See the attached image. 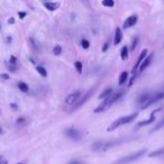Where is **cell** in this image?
<instances>
[{
    "label": "cell",
    "instance_id": "6da1fadb",
    "mask_svg": "<svg viewBox=\"0 0 164 164\" xmlns=\"http://www.w3.org/2000/svg\"><path fill=\"white\" fill-rule=\"evenodd\" d=\"M124 93L125 91L124 90H120V91L116 92V93H111L109 97H107V98H105L104 99V101L94 109V112H102V111H106V110H108L115 104V102H117L123 96H124Z\"/></svg>",
    "mask_w": 164,
    "mask_h": 164
},
{
    "label": "cell",
    "instance_id": "7a4b0ae2",
    "mask_svg": "<svg viewBox=\"0 0 164 164\" xmlns=\"http://www.w3.org/2000/svg\"><path fill=\"white\" fill-rule=\"evenodd\" d=\"M137 116H138V112H134V114H131V115L120 117V118H118V119L114 120V122H112V124L110 125L109 127L107 128V130H108V131H112V130L117 129V128L120 127V126H123V125L129 124V123H131L133 120H135V119L137 118Z\"/></svg>",
    "mask_w": 164,
    "mask_h": 164
},
{
    "label": "cell",
    "instance_id": "3957f363",
    "mask_svg": "<svg viewBox=\"0 0 164 164\" xmlns=\"http://www.w3.org/2000/svg\"><path fill=\"white\" fill-rule=\"evenodd\" d=\"M146 153V149H141L136 153H133L130 155H127V156H124L122 159H119L117 162H115L114 164H129V163H133L134 161L138 160L139 157H142L144 154Z\"/></svg>",
    "mask_w": 164,
    "mask_h": 164
},
{
    "label": "cell",
    "instance_id": "277c9868",
    "mask_svg": "<svg viewBox=\"0 0 164 164\" xmlns=\"http://www.w3.org/2000/svg\"><path fill=\"white\" fill-rule=\"evenodd\" d=\"M94 91V88L91 89V90H89V91L87 92V93H84V96L82 97V99H80V100H78V102H75L74 105H73V107L71 108V111H74V110L79 109L81 106H83L88 100H89V98L92 96V92Z\"/></svg>",
    "mask_w": 164,
    "mask_h": 164
},
{
    "label": "cell",
    "instance_id": "5b68a950",
    "mask_svg": "<svg viewBox=\"0 0 164 164\" xmlns=\"http://www.w3.org/2000/svg\"><path fill=\"white\" fill-rule=\"evenodd\" d=\"M164 98V91L163 92H156V93H154V96H152V97H149V99L147 100V102L143 105V109H145V108H148L149 106H152L153 104H155V102H157V101H160L161 99H163Z\"/></svg>",
    "mask_w": 164,
    "mask_h": 164
},
{
    "label": "cell",
    "instance_id": "8992f818",
    "mask_svg": "<svg viewBox=\"0 0 164 164\" xmlns=\"http://www.w3.org/2000/svg\"><path fill=\"white\" fill-rule=\"evenodd\" d=\"M81 94H82V92L80 91V90L73 91L72 93H70V94L65 98V104H66V105H74L75 102H78V100L80 99Z\"/></svg>",
    "mask_w": 164,
    "mask_h": 164
},
{
    "label": "cell",
    "instance_id": "52a82bcc",
    "mask_svg": "<svg viewBox=\"0 0 164 164\" xmlns=\"http://www.w3.org/2000/svg\"><path fill=\"white\" fill-rule=\"evenodd\" d=\"M65 135L73 141H80L81 139V133L75 128H68L65 130Z\"/></svg>",
    "mask_w": 164,
    "mask_h": 164
},
{
    "label": "cell",
    "instance_id": "ba28073f",
    "mask_svg": "<svg viewBox=\"0 0 164 164\" xmlns=\"http://www.w3.org/2000/svg\"><path fill=\"white\" fill-rule=\"evenodd\" d=\"M147 50H143L142 52H141V54L138 56V58H137V61H136V63H135V65H134V68H133V74H135L136 73V70L137 69H139V66H141V64H142V62H143V60L145 58L146 56H147Z\"/></svg>",
    "mask_w": 164,
    "mask_h": 164
},
{
    "label": "cell",
    "instance_id": "9c48e42d",
    "mask_svg": "<svg viewBox=\"0 0 164 164\" xmlns=\"http://www.w3.org/2000/svg\"><path fill=\"white\" fill-rule=\"evenodd\" d=\"M137 20H138V17H137L136 15H131V16H129V17L125 20V23H124V26H123V27H124L125 29L130 28V27H133V26H135V25H136Z\"/></svg>",
    "mask_w": 164,
    "mask_h": 164
},
{
    "label": "cell",
    "instance_id": "30bf717a",
    "mask_svg": "<svg viewBox=\"0 0 164 164\" xmlns=\"http://www.w3.org/2000/svg\"><path fill=\"white\" fill-rule=\"evenodd\" d=\"M153 56H154V53H152V54L147 55L145 58L143 60V62H142V64H141V66H139V72H143L144 70H145L146 68L151 64V62H152V58H153Z\"/></svg>",
    "mask_w": 164,
    "mask_h": 164
},
{
    "label": "cell",
    "instance_id": "8fae6325",
    "mask_svg": "<svg viewBox=\"0 0 164 164\" xmlns=\"http://www.w3.org/2000/svg\"><path fill=\"white\" fill-rule=\"evenodd\" d=\"M122 39H123V32H122L120 28L117 27L116 28V33H115V41H114L115 45H118L122 42Z\"/></svg>",
    "mask_w": 164,
    "mask_h": 164
},
{
    "label": "cell",
    "instance_id": "7c38bea8",
    "mask_svg": "<svg viewBox=\"0 0 164 164\" xmlns=\"http://www.w3.org/2000/svg\"><path fill=\"white\" fill-rule=\"evenodd\" d=\"M44 7H45L47 10H50V11H54V10H56V9L60 7V3H58V2H45V3H44Z\"/></svg>",
    "mask_w": 164,
    "mask_h": 164
},
{
    "label": "cell",
    "instance_id": "4fadbf2b",
    "mask_svg": "<svg viewBox=\"0 0 164 164\" xmlns=\"http://www.w3.org/2000/svg\"><path fill=\"white\" fill-rule=\"evenodd\" d=\"M157 111V110H156ZM156 111H154V112H152L151 114V116H149V118L147 119V120H145V122H141L139 124H138V126H146V125H149V124H152V123H154L155 122V112Z\"/></svg>",
    "mask_w": 164,
    "mask_h": 164
},
{
    "label": "cell",
    "instance_id": "5bb4252c",
    "mask_svg": "<svg viewBox=\"0 0 164 164\" xmlns=\"http://www.w3.org/2000/svg\"><path fill=\"white\" fill-rule=\"evenodd\" d=\"M128 80V72H122L120 73V75H119V80H118V83H119V86H123L125 82H127Z\"/></svg>",
    "mask_w": 164,
    "mask_h": 164
},
{
    "label": "cell",
    "instance_id": "9a60e30c",
    "mask_svg": "<svg viewBox=\"0 0 164 164\" xmlns=\"http://www.w3.org/2000/svg\"><path fill=\"white\" fill-rule=\"evenodd\" d=\"M111 93H112V89H111V88H107V89H105L104 91L99 94V97H98V98H99V99H105V98L109 97Z\"/></svg>",
    "mask_w": 164,
    "mask_h": 164
},
{
    "label": "cell",
    "instance_id": "2e32d148",
    "mask_svg": "<svg viewBox=\"0 0 164 164\" xmlns=\"http://www.w3.org/2000/svg\"><path fill=\"white\" fill-rule=\"evenodd\" d=\"M18 88L20 91H23L24 93H27V92L29 91V87H28V84L27 83H25V82H23V81H20L18 82Z\"/></svg>",
    "mask_w": 164,
    "mask_h": 164
},
{
    "label": "cell",
    "instance_id": "e0dca14e",
    "mask_svg": "<svg viewBox=\"0 0 164 164\" xmlns=\"http://www.w3.org/2000/svg\"><path fill=\"white\" fill-rule=\"evenodd\" d=\"M149 93H142L141 96H139V98H138V104H141V105H143V104H145L147 102V100L149 99Z\"/></svg>",
    "mask_w": 164,
    "mask_h": 164
},
{
    "label": "cell",
    "instance_id": "ac0fdd59",
    "mask_svg": "<svg viewBox=\"0 0 164 164\" xmlns=\"http://www.w3.org/2000/svg\"><path fill=\"white\" fill-rule=\"evenodd\" d=\"M128 55H129V51H128V47L127 46H124L120 51V56H122V60L125 61L128 58Z\"/></svg>",
    "mask_w": 164,
    "mask_h": 164
},
{
    "label": "cell",
    "instance_id": "d6986e66",
    "mask_svg": "<svg viewBox=\"0 0 164 164\" xmlns=\"http://www.w3.org/2000/svg\"><path fill=\"white\" fill-rule=\"evenodd\" d=\"M36 70H37V72L39 73L42 76H47V71H46V69L44 68V66H41V65H37L36 66Z\"/></svg>",
    "mask_w": 164,
    "mask_h": 164
},
{
    "label": "cell",
    "instance_id": "ffe728a7",
    "mask_svg": "<svg viewBox=\"0 0 164 164\" xmlns=\"http://www.w3.org/2000/svg\"><path fill=\"white\" fill-rule=\"evenodd\" d=\"M105 146V142H97V143H94L93 145H92V149L93 151H97V149H100V148H102Z\"/></svg>",
    "mask_w": 164,
    "mask_h": 164
},
{
    "label": "cell",
    "instance_id": "44dd1931",
    "mask_svg": "<svg viewBox=\"0 0 164 164\" xmlns=\"http://www.w3.org/2000/svg\"><path fill=\"white\" fill-rule=\"evenodd\" d=\"M102 6H105V7H108V8H111V7H114V5H115V1L114 0H102Z\"/></svg>",
    "mask_w": 164,
    "mask_h": 164
},
{
    "label": "cell",
    "instance_id": "7402d4cb",
    "mask_svg": "<svg viewBox=\"0 0 164 164\" xmlns=\"http://www.w3.org/2000/svg\"><path fill=\"white\" fill-rule=\"evenodd\" d=\"M74 66H75V69H76V71L78 73H82V63L80 62V61H76L75 63H74Z\"/></svg>",
    "mask_w": 164,
    "mask_h": 164
},
{
    "label": "cell",
    "instance_id": "603a6c76",
    "mask_svg": "<svg viewBox=\"0 0 164 164\" xmlns=\"http://www.w3.org/2000/svg\"><path fill=\"white\" fill-rule=\"evenodd\" d=\"M81 45H82V47H83L84 50H88V48L90 47V43H89L88 39H82V41H81Z\"/></svg>",
    "mask_w": 164,
    "mask_h": 164
},
{
    "label": "cell",
    "instance_id": "cb8c5ba5",
    "mask_svg": "<svg viewBox=\"0 0 164 164\" xmlns=\"http://www.w3.org/2000/svg\"><path fill=\"white\" fill-rule=\"evenodd\" d=\"M62 53V47L60 45H56L54 48H53V54L54 55H61Z\"/></svg>",
    "mask_w": 164,
    "mask_h": 164
},
{
    "label": "cell",
    "instance_id": "d4e9b609",
    "mask_svg": "<svg viewBox=\"0 0 164 164\" xmlns=\"http://www.w3.org/2000/svg\"><path fill=\"white\" fill-rule=\"evenodd\" d=\"M164 153V149H159V151H156V152H153V153H151L149 154V157H154V156H157V155H161V154H163Z\"/></svg>",
    "mask_w": 164,
    "mask_h": 164
},
{
    "label": "cell",
    "instance_id": "484cf974",
    "mask_svg": "<svg viewBox=\"0 0 164 164\" xmlns=\"http://www.w3.org/2000/svg\"><path fill=\"white\" fill-rule=\"evenodd\" d=\"M137 43H138V38L137 37H135L134 39H133V43H131V51H134L135 48H136V45H137Z\"/></svg>",
    "mask_w": 164,
    "mask_h": 164
},
{
    "label": "cell",
    "instance_id": "4316f807",
    "mask_svg": "<svg viewBox=\"0 0 164 164\" xmlns=\"http://www.w3.org/2000/svg\"><path fill=\"white\" fill-rule=\"evenodd\" d=\"M8 70H9L10 72H15V71H17V66H16V64H9Z\"/></svg>",
    "mask_w": 164,
    "mask_h": 164
},
{
    "label": "cell",
    "instance_id": "83f0119b",
    "mask_svg": "<svg viewBox=\"0 0 164 164\" xmlns=\"http://www.w3.org/2000/svg\"><path fill=\"white\" fill-rule=\"evenodd\" d=\"M16 62H17V57L16 56H10V60H9V63L10 64H16Z\"/></svg>",
    "mask_w": 164,
    "mask_h": 164
},
{
    "label": "cell",
    "instance_id": "f1b7e54d",
    "mask_svg": "<svg viewBox=\"0 0 164 164\" xmlns=\"http://www.w3.org/2000/svg\"><path fill=\"white\" fill-rule=\"evenodd\" d=\"M0 78H1L2 80H9V79H10V75H8V74H6V73H2V74H0Z\"/></svg>",
    "mask_w": 164,
    "mask_h": 164
},
{
    "label": "cell",
    "instance_id": "f546056e",
    "mask_svg": "<svg viewBox=\"0 0 164 164\" xmlns=\"http://www.w3.org/2000/svg\"><path fill=\"white\" fill-rule=\"evenodd\" d=\"M163 126H164V120H163V122H161V123H160L159 125H156V126L154 127V129H153V130L155 131V130H157V129H160V128H161V127H163Z\"/></svg>",
    "mask_w": 164,
    "mask_h": 164
},
{
    "label": "cell",
    "instance_id": "4dcf8cb0",
    "mask_svg": "<svg viewBox=\"0 0 164 164\" xmlns=\"http://www.w3.org/2000/svg\"><path fill=\"white\" fill-rule=\"evenodd\" d=\"M108 47H109V42H106L105 45H104V47H102V52H107Z\"/></svg>",
    "mask_w": 164,
    "mask_h": 164
},
{
    "label": "cell",
    "instance_id": "1f68e13d",
    "mask_svg": "<svg viewBox=\"0 0 164 164\" xmlns=\"http://www.w3.org/2000/svg\"><path fill=\"white\" fill-rule=\"evenodd\" d=\"M26 15H27V14H26L25 11H19L18 13V16H19V18L20 19H24L25 17H26Z\"/></svg>",
    "mask_w": 164,
    "mask_h": 164
},
{
    "label": "cell",
    "instance_id": "d6a6232c",
    "mask_svg": "<svg viewBox=\"0 0 164 164\" xmlns=\"http://www.w3.org/2000/svg\"><path fill=\"white\" fill-rule=\"evenodd\" d=\"M24 123H26V119L25 118H18L17 119V125H21V124H24Z\"/></svg>",
    "mask_w": 164,
    "mask_h": 164
},
{
    "label": "cell",
    "instance_id": "836d02e7",
    "mask_svg": "<svg viewBox=\"0 0 164 164\" xmlns=\"http://www.w3.org/2000/svg\"><path fill=\"white\" fill-rule=\"evenodd\" d=\"M29 41H31V43L33 44V46H34V48H35V50H38V45H37L36 43H35V41H34V38H31Z\"/></svg>",
    "mask_w": 164,
    "mask_h": 164
},
{
    "label": "cell",
    "instance_id": "e575fe53",
    "mask_svg": "<svg viewBox=\"0 0 164 164\" xmlns=\"http://www.w3.org/2000/svg\"><path fill=\"white\" fill-rule=\"evenodd\" d=\"M14 23H15V19H14V18L8 19V24H14Z\"/></svg>",
    "mask_w": 164,
    "mask_h": 164
},
{
    "label": "cell",
    "instance_id": "d590c367",
    "mask_svg": "<svg viewBox=\"0 0 164 164\" xmlns=\"http://www.w3.org/2000/svg\"><path fill=\"white\" fill-rule=\"evenodd\" d=\"M69 164H82V162H80V161H73V162H71V163Z\"/></svg>",
    "mask_w": 164,
    "mask_h": 164
},
{
    "label": "cell",
    "instance_id": "8d00e7d4",
    "mask_svg": "<svg viewBox=\"0 0 164 164\" xmlns=\"http://www.w3.org/2000/svg\"><path fill=\"white\" fill-rule=\"evenodd\" d=\"M10 107H11V108H14L15 110L17 109V105H15V104H11V105H10Z\"/></svg>",
    "mask_w": 164,
    "mask_h": 164
},
{
    "label": "cell",
    "instance_id": "74e56055",
    "mask_svg": "<svg viewBox=\"0 0 164 164\" xmlns=\"http://www.w3.org/2000/svg\"><path fill=\"white\" fill-rule=\"evenodd\" d=\"M1 133H2V129H1V128H0V134H1Z\"/></svg>",
    "mask_w": 164,
    "mask_h": 164
},
{
    "label": "cell",
    "instance_id": "f35d334b",
    "mask_svg": "<svg viewBox=\"0 0 164 164\" xmlns=\"http://www.w3.org/2000/svg\"><path fill=\"white\" fill-rule=\"evenodd\" d=\"M16 164H25V163H16Z\"/></svg>",
    "mask_w": 164,
    "mask_h": 164
},
{
    "label": "cell",
    "instance_id": "ab89813d",
    "mask_svg": "<svg viewBox=\"0 0 164 164\" xmlns=\"http://www.w3.org/2000/svg\"><path fill=\"white\" fill-rule=\"evenodd\" d=\"M0 29H1V26H0Z\"/></svg>",
    "mask_w": 164,
    "mask_h": 164
}]
</instances>
